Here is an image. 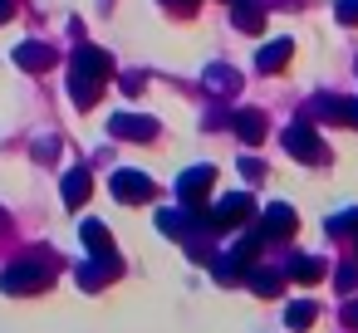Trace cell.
Here are the masks:
<instances>
[{"mask_svg":"<svg viewBox=\"0 0 358 333\" xmlns=\"http://www.w3.org/2000/svg\"><path fill=\"white\" fill-rule=\"evenodd\" d=\"M201 79H206V89H211V94H236V89H241L236 69H226V64H206V74H201Z\"/></svg>","mask_w":358,"mask_h":333,"instance_id":"obj_16","label":"cell"},{"mask_svg":"<svg viewBox=\"0 0 358 333\" xmlns=\"http://www.w3.org/2000/svg\"><path fill=\"white\" fill-rule=\"evenodd\" d=\"M118 84H123V94H138V89H143V74H123Z\"/></svg>","mask_w":358,"mask_h":333,"instance_id":"obj_22","label":"cell"},{"mask_svg":"<svg viewBox=\"0 0 358 333\" xmlns=\"http://www.w3.org/2000/svg\"><path fill=\"white\" fill-rule=\"evenodd\" d=\"M113 79V59H108V50H99V45H79L74 50V59H69V98L79 103V108H94L99 103V89Z\"/></svg>","mask_w":358,"mask_h":333,"instance_id":"obj_1","label":"cell"},{"mask_svg":"<svg viewBox=\"0 0 358 333\" xmlns=\"http://www.w3.org/2000/svg\"><path fill=\"white\" fill-rule=\"evenodd\" d=\"M50 279H55V269L45 265V260H15L6 274H0V289L6 294H35V289H50Z\"/></svg>","mask_w":358,"mask_h":333,"instance_id":"obj_2","label":"cell"},{"mask_svg":"<svg viewBox=\"0 0 358 333\" xmlns=\"http://www.w3.org/2000/svg\"><path fill=\"white\" fill-rule=\"evenodd\" d=\"M10 15H15V0H0V25H6Z\"/></svg>","mask_w":358,"mask_h":333,"instance_id":"obj_24","label":"cell"},{"mask_svg":"<svg viewBox=\"0 0 358 333\" xmlns=\"http://www.w3.org/2000/svg\"><path fill=\"white\" fill-rule=\"evenodd\" d=\"M108 133L113 138H133V142H152L157 138V118H148V113H113Z\"/></svg>","mask_w":358,"mask_h":333,"instance_id":"obj_3","label":"cell"},{"mask_svg":"<svg viewBox=\"0 0 358 333\" xmlns=\"http://www.w3.org/2000/svg\"><path fill=\"white\" fill-rule=\"evenodd\" d=\"M108 191H113L118 201H128V206H138V201H148V196H152V182H148L143 172H113V182H108Z\"/></svg>","mask_w":358,"mask_h":333,"instance_id":"obj_6","label":"cell"},{"mask_svg":"<svg viewBox=\"0 0 358 333\" xmlns=\"http://www.w3.org/2000/svg\"><path fill=\"white\" fill-rule=\"evenodd\" d=\"M241 172H245V177H260V172H265V167H260V162H255V157H241Z\"/></svg>","mask_w":358,"mask_h":333,"instance_id":"obj_23","label":"cell"},{"mask_svg":"<svg viewBox=\"0 0 358 333\" xmlns=\"http://www.w3.org/2000/svg\"><path fill=\"white\" fill-rule=\"evenodd\" d=\"M289 230H294V211H289V206H270L265 221H260V235H265V240H280V235H289Z\"/></svg>","mask_w":358,"mask_h":333,"instance_id":"obj_13","label":"cell"},{"mask_svg":"<svg viewBox=\"0 0 358 333\" xmlns=\"http://www.w3.org/2000/svg\"><path fill=\"white\" fill-rule=\"evenodd\" d=\"M289 54H294V45H289V40H270V45L255 54V64H260V74H280V69L289 64Z\"/></svg>","mask_w":358,"mask_h":333,"instance_id":"obj_11","label":"cell"},{"mask_svg":"<svg viewBox=\"0 0 358 333\" xmlns=\"http://www.w3.org/2000/svg\"><path fill=\"white\" fill-rule=\"evenodd\" d=\"M250 289H260V294H275V289H280V274H270V269H250Z\"/></svg>","mask_w":358,"mask_h":333,"instance_id":"obj_19","label":"cell"},{"mask_svg":"<svg viewBox=\"0 0 358 333\" xmlns=\"http://www.w3.org/2000/svg\"><path fill=\"white\" fill-rule=\"evenodd\" d=\"M289 274H294V279H304V284H309V279H319V274H324V265H319V260H309V255H299V260H294V265H289Z\"/></svg>","mask_w":358,"mask_h":333,"instance_id":"obj_17","label":"cell"},{"mask_svg":"<svg viewBox=\"0 0 358 333\" xmlns=\"http://www.w3.org/2000/svg\"><path fill=\"white\" fill-rule=\"evenodd\" d=\"M59 191H64V206H84V196H89V172H84V167H69Z\"/></svg>","mask_w":358,"mask_h":333,"instance_id":"obj_15","label":"cell"},{"mask_svg":"<svg viewBox=\"0 0 358 333\" xmlns=\"http://www.w3.org/2000/svg\"><path fill=\"white\" fill-rule=\"evenodd\" d=\"M231 25L245 35H260L265 30V0H231Z\"/></svg>","mask_w":358,"mask_h":333,"instance_id":"obj_9","label":"cell"},{"mask_svg":"<svg viewBox=\"0 0 358 333\" xmlns=\"http://www.w3.org/2000/svg\"><path fill=\"white\" fill-rule=\"evenodd\" d=\"M285 323H289V328H309V323H314V304H289Z\"/></svg>","mask_w":358,"mask_h":333,"instance_id":"obj_18","label":"cell"},{"mask_svg":"<svg viewBox=\"0 0 358 333\" xmlns=\"http://www.w3.org/2000/svg\"><path fill=\"white\" fill-rule=\"evenodd\" d=\"M15 64H20L25 74H45V69L59 64V54H55L50 45H40V40H25V45L15 50Z\"/></svg>","mask_w":358,"mask_h":333,"instance_id":"obj_7","label":"cell"},{"mask_svg":"<svg viewBox=\"0 0 358 333\" xmlns=\"http://www.w3.org/2000/svg\"><path fill=\"white\" fill-rule=\"evenodd\" d=\"M79 240L89 245V255H99V260H113V235L103 230V221H84V225H79Z\"/></svg>","mask_w":358,"mask_h":333,"instance_id":"obj_10","label":"cell"},{"mask_svg":"<svg viewBox=\"0 0 358 333\" xmlns=\"http://www.w3.org/2000/svg\"><path fill=\"white\" fill-rule=\"evenodd\" d=\"M334 15H338V25H358V0H338Z\"/></svg>","mask_w":358,"mask_h":333,"instance_id":"obj_20","label":"cell"},{"mask_svg":"<svg viewBox=\"0 0 358 333\" xmlns=\"http://www.w3.org/2000/svg\"><path fill=\"white\" fill-rule=\"evenodd\" d=\"M250 216H255L250 196H245V191H236V196H221V201H216V211H211V225L231 230V225H241V221H250Z\"/></svg>","mask_w":358,"mask_h":333,"instance_id":"obj_5","label":"cell"},{"mask_svg":"<svg viewBox=\"0 0 358 333\" xmlns=\"http://www.w3.org/2000/svg\"><path fill=\"white\" fill-rule=\"evenodd\" d=\"M0 230H6V211H0Z\"/></svg>","mask_w":358,"mask_h":333,"instance_id":"obj_25","label":"cell"},{"mask_svg":"<svg viewBox=\"0 0 358 333\" xmlns=\"http://www.w3.org/2000/svg\"><path fill=\"white\" fill-rule=\"evenodd\" d=\"M211 182H216V172H211V167H192V172H182V177H177V196H182L187 206H196V201L211 191Z\"/></svg>","mask_w":358,"mask_h":333,"instance_id":"obj_8","label":"cell"},{"mask_svg":"<svg viewBox=\"0 0 358 333\" xmlns=\"http://www.w3.org/2000/svg\"><path fill=\"white\" fill-rule=\"evenodd\" d=\"M89 260H94V265L79 269V284H84V289H99V284H108V279L118 274V260H99V255H89Z\"/></svg>","mask_w":358,"mask_h":333,"instance_id":"obj_14","label":"cell"},{"mask_svg":"<svg viewBox=\"0 0 358 333\" xmlns=\"http://www.w3.org/2000/svg\"><path fill=\"white\" fill-rule=\"evenodd\" d=\"M231 128H236V138H241V142H260V138H265V113L241 108V113H231Z\"/></svg>","mask_w":358,"mask_h":333,"instance_id":"obj_12","label":"cell"},{"mask_svg":"<svg viewBox=\"0 0 358 333\" xmlns=\"http://www.w3.org/2000/svg\"><path fill=\"white\" fill-rule=\"evenodd\" d=\"M285 152L299 157V162H324V142H319V133H314L309 123H294V128L285 133Z\"/></svg>","mask_w":358,"mask_h":333,"instance_id":"obj_4","label":"cell"},{"mask_svg":"<svg viewBox=\"0 0 358 333\" xmlns=\"http://www.w3.org/2000/svg\"><path fill=\"white\" fill-rule=\"evenodd\" d=\"M162 6H167L172 15H192V10L201 6V0H162Z\"/></svg>","mask_w":358,"mask_h":333,"instance_id":"obj_21","label":"cell"}]
</instances>
